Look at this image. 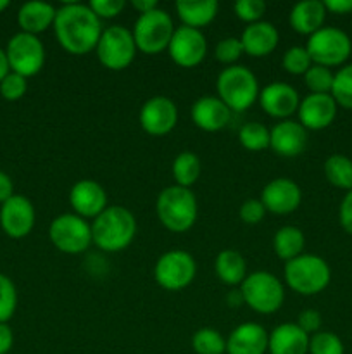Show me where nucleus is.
Wrapping results in <instances>:
<instances>
[{"mask_svg": "<svg viewBox=\"0 0 352 354\" xmlns=\"http://www.w3.org/2000/svg\"><path fill=\"white\" fill-rule=\"evenodd\" d=\"M55 38L66 52L85 55L95 50L102 35V23L88 3L68 2L59 7L54 21Z\"/></svg>", "mask_w": 352, "mask_h": 354, "instance_id": "obj_1", "label": "nucleus"}, {"mask_svg": "<svg viewBox=\"0 0 352 354\" xmlns=\"http://www.w3.org/2000/svg\"><path fill=\"white\" fill-rule=\"evenodd\" d=\"M137 235V218L124 206H107L92 223L93 244L104 252L130 248Z\"/></svg>", "mask_w": 352, "mask_h": 354, "instance_id": "obj_2", "label": "nucleus"}, {"mask_svg": "<svg viewBox=\"0 0 352 354\" xmlns=\"http://www.w3.org/2000/svg\"><path fill=\"white\" fill-rule=\"evenodd\" d=\"M155 214L166 230L185 234L195 225L199 216L197 197L185 187H166L155 199Z\"/></svg>", "mask_w": 352, "mask_h": 354, "instance_id": "obj_3", "label": "nucleus"}, {"mask_svg": "<svg viewBox=\"0 0 352 354\" xmlns=\"http://www.w3.org/2000/svg\"><path fill=\"white\" fill-rule=\"evenodd\" d=\"M285 282L300 296H316L323 292L331 280V270L321 256L300 254L285 263Z\"/></svg>", "mask_w": 352, "mask_h": 354, "instance_id": "obj_4", "label": "nucleus"}, {"mask_svg": "<svg viewBox=\"0 0 352 354\" xmlns=\"http://www.w3.org/2000/svg\"><path fill=\"white\" fill-rule=\"evenodd\" d=\"M217 97L230 107L231 113H242L259 99V82L245 66H228L216 80Z\"/></svg>", "mask_w": 352, "mask_h": 354, "instance_id": "obj_5", "label": "nucleus"}, {"mask_svg": "<svg viewBox=\"0 0 352 354\" xmlns=\"http://www.w3.org/2000/svg\"><path fill=\"white\" fill-rule=\"evenodd\" d=\"M244 303L259 315L276 313L285 301V287L282 280L269 272H254L240 283Z\"/></svg>", "mask_w": 352, "mask_h": 354, "instance_id": "obj_6", "label": "nucleus"}, {"mask_svg": "<svg viewBox=\"0 0 352 354\" xmlns=\"http://www.w3.org/2000/svg\"><path fill=\"white\" fill-rule=\"evenodd\" d=\"M175 30L173 17L166 10L155 9L147 14H140L138 19L135 21L131 33H133L135 45L138 50L148 55H155L161 54L162 50H168Z\"/></svg>", "mask_w": 352, "mask_h": 354, "instance_id": "obj_7", "label": "nucleus"}, {"mask_svg": "<svg viewBox=\"0 0 352 354\" xmlns=\"http://www.w3.org/2000/svg\"><path fill=\"white\" fill-rule=\"evenodd\" d=\"M137 50L138 48L135 45L131 30L121 26V24H113V26L106 28L100 35V40L95 48L99 62L110 71H123L128 66H131Z\"/></svg>", "mask_w": 352, "mask_h": 354, "instance_id": "obj_8", "label": "nucleus"}, {"mask_svg": "<svg viewBox=\"0 0 352 354\" xmlns=\"http://www.w3.org/2000/svg\"><path fill=\"white\" fill-rule=\"evenodd\" d=\"M48 237L64 254H81L93 244L92 223L75 213L59 214L50 223Z\"/></svg>", "mask_w": 352, "mask_h": 354, "instance_id": "obj_9", "label": "nucleus"}, {"mask_svg": "<svg viewBox=\"0 0 352 354\" xmlns=\"http://www.w3.org/2000/svg\"><path fill=\"white\" fill-rule=\"evenodd\" d=\"M197 275V263L190 252L171 249L159 256L154 266V279L159 287L169 292L186 289Z\"/></svg>", "mask_w": 352, "mask_h": 354, "instance_id": "obj_10", "label": "nucleus"}, {"mask_svg": "<svg viewBox=\"0 0 352 354\" xmlns=\"http://www.w3.org/2000/svg\"><path fill=\"white\" fill-rule=\"evenodd\" d=\"M306 48L313 64L333 68L347 61L352 52V41L345 31L333 26H323L311 35Z\"/></svg>", "mask_w": 352, "mask_h": 354, "instance_id": "obj_11", "label": "nucleus"}, {"mask_svg": "<svg viewBox=\"0 0 352 354\" xmlns=\"http://www.w3.org/2000/svg\"><path fill=\"white\" fill-rule=\"evenodd\" d=\"M6 55L10 71L24 76V78L38 75L45 64V48L40 38L30 33H23V31L10 38L6 48Z\"/></svg>", "mask_w": 352, "mask_h": 354, "instance_id": "obj_12", "label": "nucleus"}, {"mask_svg": "<svg viewBox=\"0 0 352 354\" xmlns=\"http://www.w3.org/2000/svg\"><path fill=\"white\" fill-rule=\"evenodd\" d=\"M169 57L182 68H195L206 59L207 40L200 30L188 26L176 28L169 41Z\"/></svg>", "mask_w": 352, "mask_h": 354, "instance_id": "obj_13", "label": "nucleus"}, {"mask_svg": "<svg viewBox=\"0 0 352 354\" xmlns=\"http://www.w3.org/2000/svg\"><path fill=\"white\" fill-rule=\"evenodd\" d=\"M138 121L145 133L152 137H162L175 130L178 123V107L169 97L155 95L145 100Z\"/></svg>", "mask_w": 352, "mask_h": 354, "instance_id": "obj_14", "label": "nucleus"}, {"mask_svg": "<svg viewBox=\"0 0 352 354\" xmlns=\"http://www.w3.org/2000/svg\"><path fill=\"white\" fill-rule=\"evenodd\" d=\"M35 207L24 196H12L0 207V227L10 239H23L35 227Z\"/></svg>", "mask_w": 352, "mask_h": 354, "instance_id": "obj_15", "label": "nucleus"}, {"mask_svg": "<svg viewBox=\"0 0 352 354\" xmlns=\"http://www.w3.org/2000/svg\"><path fill=\"white\" fill-rule=\"evenodd\" d=\"M261 203L266 211L283 216L299 209L302 203V190L293 180L275 178L262 189Z\"/></svg>", "mask_w": 352, "mask_h": 354, "instance_id": "obj_16", "label": "nucleus"}, {"mask_svg": "<svg viewBox=\"0 0 352 354\" xmlns=\"http://www.w3.org/2000/svg\"><path fill=\"white\" fill-rule=\"evenodd\" d=\"M69 204L83 220H95L107 207V192L95 180H79L69 190Z\"/></svg>", "mask_w": 352, "mask_h": 354, "instance_id": "obj_17", "label": "nucleus"}, {"mask_svg": "<svg viewBox=\"0 0 352 354\" xmlns=\"http://www.w3.org/2000/svg\"><path fill=\"white\" fill-rule=\"evenodd\" d=\"M337 102L331 93H309L299 104V123L306 130L320 131L330 127L337 116Z\"/></svg>", "mask_w": 352, "mask_h": 354, "instance_id": "obj_18", "label": "nucleus"}, {"mask_svg": "<svg viewBox=\"0 0 352 354\" xmlns=\"http://www.w3.org/2000/svg\"><path fill=\"white\" fill-rule=\"evenodd\" d=\"M259 104L268 116L283 121L297 113L300 97L292 85L283 82H275L266 85L259 92Z\"/></svg>", "mask_w": 352, "mask_h": 354, "instance_id": "obj_19", "label": "nucleus"}, {"mask_svg": "<svg viewBox=\"0 0 352 354\" xmlns=\"http://www.w3.org/2000/svg\"><path fill=\"white\" fill-rule=\"evenodd\" d=\"M307 144V130L299 121L283 120L269 130V149L282 158H297Z\"/></svg>", "mask_w": 352, "mask_h": 354, "instance_id": "obj_20", "label": "nucleus"}, {"mask_svg": "<svg viewBox=\"0 0 352 354\" xmlns=\"http://www.w3.org/2000/svg\"><path fill=\"white\" fill-rule=\"evenodd\" d=\"M192 120L197 128L214 133L226 128L231 120V111L219 97L204 95L193 102Z\"/></svg>", "mask_w": 352, "mask_h": 354, "instance_id": "obj_21", "label": "nucleus"}, {"mask_svg": "<svg viewBox=\"0 0 352 354\" xmlns=\"http://www.w3.org/2000/svg\"><path fill=\"white\" fill-rule=\"evenodd\" d=\"M269 334L262 325L247 322L233 328L226 339L228 354H266Z\"/></svg>", "mask_w": 352, "mask_h": 354, "instance_id": "obj_22", "label": "nucleus"}, {"mask_svg": "<svg viewBox=\"0 0 352 354\" xmlns=\"http://www.w3.org/2000/svg\"><path fill=\"white\" fill-rule=\"evenodd\" d=\"M240 41L244 54L251 57H266L278 47L280 33L275 24L259 21V23L247 24V28L242 31Z\"/></svg>", "mask_w": 352, "mask_h": 354, "instance_id": "obj_23", "label": "nucleus"}, {"mask_svg": "<svg viewBox=\"0 0 352 354\" xmlns=\"http://www.w3.org/2000/svg\"><path fill=\"white\" fill-rule=\"evenodd\" d=\"M309 337L297 324H282L269 334L268 353L309 354Z\"/></svg>", "mask_w": 352, "mask_h": 354, "instance_id": "obj_24", "label": "nucleus"}, {"mask_svg": "<svg viewBox=\"0 0 352 354\" xmlns=\"http://www.w3.org/2000/svg\"><path fill=\"white\" fill-rule=\"evenodd\" d=\"M55 14H57V9L52 3L31 0V2L21 6L19 12H17V24L23 33L38 37L50 26H54Z\"/></svg>", "mask_w": 352, "mask_h": 354, "instance_id": "obj_25", "label": "nucleus"}, {"mask_svg": "<svg viewBox=\"0 0 352 354\" xmlns=\"http://www.w3.org/2000/svg\"><path fill=\"white\" fill-rule=\"evenodd\" d=\"M326 7L321 0H302L297 2L290 10V26L295 33L311 37L324 26Z\"/></svg>", "mask_w": 352, "mask_h": 354, "instance_id": "obj_26", "label": "nucleus"}, {"mask_svg": "<svg viewBox=\"0 0 352 354\" xmlns=\"http://www.w3.org/2000/svg\"><path fill=\"white\" fill-rule=\"evenodd\" d=\"M175 9L183 26L200 30L213 23L214 17L217 16L219 6L216 0H178L175 3Z\"/></svg>", "mask_w": 352, "mask_h": 354, "instance_id": "obj_27", "label": "nucleus"}, {"mask_svg": "<svg viewBox=\"0 0 352 354\" xmlns=\"http://www.w3.org/2000/svg\"><path fill=\"white\" fill-rule=\"evenodd\" d=\"M214 272H216L217 279L226 286H240L247 277V261L242 252L235 251V249H224L216 256Z\"/></svg>", "mask_w": 352, "mask_h": 354, "instance_id": "obj_28", "label": "nucleus"}, {"mask_svg": "<svg viewBox=\"0 0 352 354\" xmlns=\"http://www.w3.org/2000/svg\"><path fill=\"white\" fill-rule=\"evenodd\" d=\"M304 245H306V237H304L302 230L292 225H285V227L278 228L273 237V249L275 254L285 263L292 261L297 256L302 254Z\"/></svg>", "mask_w": 352, "mask_h": 354, "instance_id": "obj_29", "label": "nucleus"}, {"mask_svg": "<svg viewBox=\"0 0 352 354\" xmlns=\"http://www.w3.org/2000/svg\"><path fill=\"white\" fill-rule=\"evenodd\" d=\"M173 178H175V185L185 187L190 189L193 183H197V180L200 178V173H202V162L197 154L190 151L179 152L175 158L171 166Z\"/></svg>", "mask_w": 352, "mask_h": 354, "instance_id": "obj_30", "label": "nucleus"}, {"mask_svg": "<svg viewBox=\"0 0 352 354\" xmlns=\"http://www.w3.org/2000/svg\"><path fill=\"white\" fill-rule=\"evenodd\" d=\"M324 176L333 187L352 190V159L347 156L333 154L324 161Z\"/></svg>", "mask_w": 352, "mask_h": 354, "instance_id": "obj_31", "label": "nucleus"}, {"mask_svg": "<svg viewBox=\"0 0 352 354\" xmlns=\"http://www.w3.org/2000/svg\"><path fill=\"white\" fill-rule=\"evenodd\" d=\"M192 349L195 354H224L226 353V339L216 328H199L192 337Z\"/></svg>", "mask_w": 352, "mask_h": 354, "instance_id": "obj_32", "label": "nucleus"}, {"mask_svg": "<svg viewBox=\"0 0 352 354\" xmlns=\"http://www.w3.org/2000/svg\"><path fill=\"white\" fill-rule=\"evenodd\" d=\"M238 142L251 152L264 151L269 147V130L262 123L251 121L238 130Z\"/></svg>", "mask_w": 352, "mask_h": 354, "instance_id": "obj_33", "label": "nucleus"}, {"mask_svg": "<svg viewBox=\"0 0 352 354\" xmlns=\"http://www.w3.org/2000/svg\"><path fill=\"white\" fill-rule=\"evenodd\" d=\"M331 97L335 99L337 106L352 111V64L344 66L335 73Z\"/></svg>", "mask_w": 352, "mask_h": 354, "instance_id": "obj_34", "label": "nucleus"}, {"mask_svg": "<svg viewBox=\"0 0 352 354\" xmlns=\"http://www.w3.org/2000/svg\"><path fill=\"white\" fill-rule=\"evenodd\" d=\"M311 66H313V61H311L309 52L306 47H299V45L290 47L282 57V68L293 76H304Z\"/></svg>", "mask_w": 352, "mask_h": 354, "instance_id": "obj_35", "label": "nucleus"}, {"mask_svg": "<svg viewBox=\"0 0 352 354\" xmlns=\"http://www.w3.org/2000/svg\"><path fill=\"white\" fill-rule=\"evenodd\" d=\"M333 78L335 75L331 73V69L320 64H313L304 75V82L311 93H331Z\"/></svg>", "mask_w": 352, "mask_h": 354, "instance_id": "obj_36", "label": "nucleus"}, {"mask_svg": "<svg viewBox=\"0 0 352 354\" xmlns=\"http://www.w3.org/2000/svg\"><path fill=\"white\" fill-rule=\"evenodd\" d=\"M344 342L333 332H316L309 337V354H344Z\"/></svg>", "mask_w": 352, "mask_h": 354, "instance_id": "obj_37", "label": "nucleus"}, {"mask_svg": "<svg viewBox=\"0 0 352 354\" xmlns=\"http://www.w3.org/2000/svg\"><path fill=\"white\" fill-rule=\"evenodd\" d=\"M17 306V292L12 280L0 273V324H7L12 318Z\"/></svg>", "mask_w": 352, "mask_h": 354, "instance_id": "obj_38", "label": "nucleus"}, {"mask_svg": "<svg viewBox=\"0 0 352 354\" xmlns=\"http://www.w3.org/2000/svg\"><path fill=\"white\" fill-rule=\"evenodd\" d=\"M242 54H244L242 41L240 38L235 37L223 38V40L216 45V48H214V57H216V61L228 66H235V62L242 57Z\"/></svg>", "mask_w": 352, "mask_h": 354, "instance_id": "obj_39", "label": "nucleus"}, {"mask_svg": "<svg viewBox=\"0 0 352 354\" xmlns=\"http://www.w3.org/2000/svg\"><path fill=\"white\" fill-rule=\"evenodd\" d=\"M235 14L247 24L259 23L266 14V3L262 0H238L235 3Z\"/></svg>", "mask_w": 352, "mask_h": 354, "instance_id": "obj_40", "label": "nucleus"}, {"mask_svg": "<svg viewBox=\"0 0 352 354\" xmlns=\"http://www.w3.org/2000/svg\"><path fill=\"white\" fill-rule=\"evenodd\" d=\"M26 90H28L26 78L21 75H16V73L12 71H10L9 75L0 82V93H2L3 99L10 100V102L23 99Z\"/></svg>", "mask_w": 352, "mask_h": 354, "instance_id": "obj_41", "label": "nucleus"}, {"mask_svg": "<svg viewBox=\"0 0 352 354\" xmlns=\"http://www.w3.org/2000/svg\"><path fill=\"white\" fill-rule=\"evenodd\" d=\"M124 6H126L124 0H92L88 3V7L99 19H113V17L119 16Z\"/></svg>", "mask_w": 352, "mask_h": 354, "instance_id": "obj_42", "label": "nucleus"}, {"mask_svg": "<svg viewBox=\"0 0 352 354\" xmlns=\"http://www.w3.org/2000/svg\"><path fill=\"white\" fill-rule=\"evenodd\" d=\"M266 209L262 206L261 199H247L238 209V216L244 223L247 225H257L261 223L262 218H264Z\"/></svg>", "mask_w": 352, "mask_h": 354, "instance_id": "obj_43", "label": "nucleus"}, {"mask_svg": "<svg viewBox=\"0 0 352 354\" xmlns=\"http://www.w3.org/2000/svg\"><path fill=\"white\" fill-rule=\"evenodd\" d=\"M297 325L306 332L307 335H313L316 332H320L321 328V315L316 310H304L300 311L299 317H297Z\"/></svg>", "mask_w": 352, "mask_h": 354, "instance_id": "obj_44", "label": "nucleus"}, {"mask_svg": "<svg viewBox=\"0 0 352 354\" xmlns=\"http://www.w3.org/2000/svg\"><path fill=\"white\" fill-rule=\"evenodd\" d=\"M338 220H340L342 228L352 235V190H349L344 199H342L340 209H338Z\"/></svg>", "mask_w": 352, "mask_h": 354, "instance_id": "obj_45", "label": "nucleus"}, {"mask_svg": "<svg viewBox=\"0 0 352 354\" xmlns=\"http://www.w3.org/2000/svg\"><path fill=\"white\" fill-rule=\"evenodd\" d=\"M324 7L328 12L349 14L352 12V0H324Z\"/></svg>", "mask_w": 352, "mask_h": 354, "instance_id": "obj_46", "label": "nucleus"}, {"mask_svg": "<svg viewBox=\"0 0 352 354\" xmlns=\"http://www.w3.org/2000/svg\"><path fill=\"white\" fill-rule=\"evenodd\" d=\"M14 335L7 324H0V354H7L12 349Z\"/></svg>", "mask_w": 352, "mask_h": 354, "instance_id": "obj_47", "label": "nucleus"}, {"mask_svg": "<svg viewBox=\"0 0 352 354\" xmlns=\"http://www.w3.org/2000/svg\"><path fill=\"white\" fill-rule=\"evenodd\" d=\"M14 196V183L7 173L0 171V203H6Z\"/></svg>", "mask_w": 352, "mask_h": 354, "instance_id": "obj_48", "label": "nucleus"}, {"mask_svg": "<svg viewBox=\"0 0 352 354\" xmlns=\"http://www.w3.org/2000/svg\"><path fill=\"white\" fill-rule=\"evenodd\" d=\"M131 7H133L138 12V16H140V14H147L150 12V10L159 9V3L155 2V0H133V2H131Z\"/></svg>", "mask_w": 352, "mask_h": 354, "instance_id": "obj_49", "label": "nucleus"}, {"mask_svg": "<svg viewBox=\"0 0 352 354\" xmlns=\"http://www.w3.org/2000/svg\"><path fill=\"white\" fill-rule=\"evenodd\" d=\"M9 73H10V68H9V62H7L6 50H2V48H0V82H2V80L6 78Z\"/></svg>", "mask_w": 352, "mask_h": 354, "instance_id": "obj_50", "label": "nucleus"}, {"mask_svg": "<svg viewBox=\"0 0 352 354\" xmlns=\"http://www.w3.org/2000/svg\"><path fill=\"white\" fill-rule=\"evenodd\" d=\"M7 7H9V0H0V12H2V10H6Z\"/></svg>", "mask_w": 352, "mask_h": 354, "instance_id": "obj_51", "label": "nucleus"}]
</instances>
